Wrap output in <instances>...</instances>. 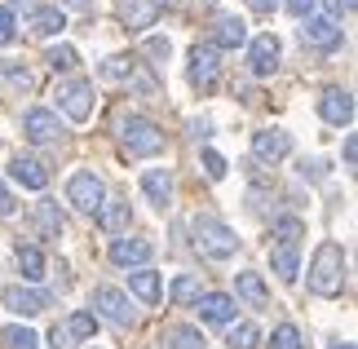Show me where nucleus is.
<instances>
[{
  "instance_id": "nucleus-6",
  "label": "nucleus",
  "mask_w": 358,
  "mask_h": 349,
  "mask_svg": "<svg viewBox=\"0 0 358 349\" xmlns=\"http://www.w3.org/2000/svg\"><path fill=\"white\" fill-rule=\"evenodd\" d=\"M190 85L199 93H213L217 89V76H222V49L217 45H195L190 49Z\"/></svg>"
},
{
  "instance_id": "nucleus-48",
  "label": "nucleus",
  "mask_w": 358,
  "mask_h": 349,
  "mask_svg": "<svg viewBox=\"0 0 358 349\" xmlns=\"http://www.w3.org/2000/svg\"><path fill=\"white\" fill-rule=\"evenodd\" d=\"M18 5H27V9H36V0H18Z\"/></svg>"
},
{
  "instance_id": "nucleus-19",
  "label": "nucleus",
  "mask_w": 358,
  "mask_h": 349,
  "mask_svg": "<svg viewBox=\"0 0 358 349\" xmlns=\"http://www.w3.org/2000/svg\"><path fill=\"white\" fill-rule=\"evenodd\" d=\"M142 190H146V199L164 213V208L173 204V177H169V169H146L142 173Z\"/></svg>"
},
{
  "instance_id": "nucleus-30",
  "label": "nucleus",
  "mask_w": 358,
  "mask_h": 349,
  "mask_svg": "<svg viewBox=\"0 0 358 349\" xmlns=\"http://www.w3.org/2000/svg\"><path fill=\"white\" fill-rule=\"evenodd\" d=\"M36 221H40V230H45L49 239H58V234H62V213H58V204H53V199H40L36 204Z\"/></svg>"
},
{
  "instance_id": "nucleus-16",
  "label": "nucleus",
  "mask_w": 358,
  "mask_h": 349,
  "mask_svg": "<svg viewBox=\"0 0 358 349\" xmlns=\"http://www.w3.org/2000/svg\"><path fill=\"white\" fill-rule=\"evenodd\" d=\"M287 150H292V137H287L283 129H257L252 133V155L257 159H283L287 155Z\"/></svg>"
},
{
  "instance_id": "nucleus-3",
  "label": "nucleus",
  "mask_w": 358,
  "mask_h": 349,
  "mask_svg": "<svg viewBox=\"0 0 358 349\" xmlns=\"http://www.w3.org/2000/svg\"><path fill=\"white\" fill-rule=\"evenodd\" d=\"M120 142H124V150H129L133 159H150V155L164 150V133L146 115H124L120 120Z\"/></svg>"
},
{
  "instance_id": "nucleus-44",
  "label": "nucleus",
  "mask_w": 358,
  "mask_h": 349,
  "mask_svg": "<svg viewBox=\"0 0 358 349\" xmlns=\"http://www.w3.org/2000/svg\"><path fill=\"white\" fill-rule=\"evenodd\" d=\"M49 341H53V349H66V332H62V327H53V336H49Z\"/></svg>"
},
{
  "instance_id": "nucleus-7",
  "label": "nucleus",
  "mask_w": 358,
  "mask_h": 349,
  "mask_svg": "<svg viewBox=\"0 0 358 349\" xmlns=\"http://www.w3.org/2000/svg\"><path fill=\"white\" fill-rule=\"evenodd\" d=\"M93 310H98L106 323H115V327H133L137 323V310L129 305V297H124L120 287H111V283L93 287Z\"/></svg>"
},
{
  "instance_id": "nucleus-1",
  "label": "nucleus",
  "mask_w": 358,
  "mask_h": 349,
  "mask_svg": "<svg viewBox=\"0 0 358 349\" xmlns=\"http://www.w3.org/2000/svg\"><path fill=\"white\" fill-rule=\"evenodd\" d=\"M190 234H195L199 257H208V261H230V257L239 252V234L230 230L222 217L195 213V221H190Z\"/></svg>"
},
{
  "instance_id": "nucleus-32",
  "label": "nucleus",
  "mask_w": 358,
  "mask_h": 349,
  "mask_svg": "<svg viewBox=\"0 0 358 349\" xmlns=\"http://www.w3.org/2000/svg\"><path fill=\"white\" fill-rule=\"evenodd\" d=\"M226 345H230V349H257V345H261V332H257L252 323H230Z\"/></svg>"
},
{
  "instance_id": "nucleus-45",
  "label": "nucleus",
  "mask_w": 358,
  "mask_h": 349,
  "mask_svg": "<svg viewBox=\"0 0 358 349\" xmlns=\"http://www.w3.org/2000/svg\"><path fill=\"white\" fill-rule=\"evenodd\" d=\"M58 5H62V9H85L89 0H58Z\"/></svg>"
},
{
  "instance_id": "nucleus-25",
  "label": "nucleus",
  "mask_w": 358,
  "mask_h": 349,
  "mask_svg": "<svg viewBox=\"0 0 358 349\" xmlns=\"http://www.w3.org/2000/svg\"><path fill=\"white\" fill-rule=\"evenodd\" d=\"M217 45H226V49L248 45V22H243V18H230V13H222V18H217Z\"/></svg>"
},
{
  "instance_id": "nucleus-10",
  "label": "nucleus",
  "mask_w": 358,
  "mask_h": 349,
  "mask_svg": "<svg viewBox=\"0 0 358 349\" xmlns=\"http://www.w3.org/2000/svg\"><path fill=\"white\" fill-rule=\"evenodd\" d=\"M111 257L115 265H124V270H142V265L155 257V243L150 239H129V234H120V239H111Z\"/></svg>"
},
{
  "instance_id": "nucleus-26",
  "label": "nucleus",
  "mask_w": 358,
  "mask_h": 349,
  "mask_svg": "<svg viewBox=\"0 0 358 349\" xmlns=\"http://www.w3.org/2000/svg\"><path fill=\"white\" fill-rule=\"evenodd\" d=\"M129 287H133V297H137V301H146V305H155V301H159V274H155V270H146V265L129 274Z\"/></svg>"
},
{
  "instance_id": "nucleus-47",
  "label": "nucleus",
  "mask_w": 358,
  "mask_h": 349,
  "mask_svg": "<svg viewBox=\"0 0 358 349\" xmlns=\"http://www.w3.org/2000/svg\"><path fill=\"white\" fill-rule=\"evenodd\" d=\"M327 349H354V345L350 341H336V345H327Z\"/></svg>"
},
{
  "instance_id": "nucleus-22",
  "label": "nucleus",
  "mask_w": 358,
  "mask_h": 349,
  "mask_svg": "<svg viewBox=\"0 0 358 349\" xmlns=\"http://www.w3.org/2000/svg\"><path fill=\"white\" fill-rule=\"evenodd\" d=\"M270 265H274V274H279L283 283H296V274H301L296 243H274V248H270Z\"/></svg>"
},
{
  "instance_id": "nucleus-34",
  "label": "nucleus",
  "mask_w": 358,
  "mask_h": 349,
  "mask_svg": "<svg viewBox=\"0 0 358 349\" xmlns=\"http://www.w3.org/2000/svg\"><path fill=\"white\" fill-rule=\"evenodd\" d=\"M270 349H306V341H301V332L292 323H283L270 332Z\"/></svg>"
},
{
  "instance_id": "nucleus-36",
  "label": "nucleus",
  "mask_w": 358,
  "mask_h": 349,
  "mask_svg": "<svg viewBox=\"0 0 358 349\" xmlns=\"http://www.w3.org/2000/svg\"><path fill=\"white\" fill-rule=\"evenodd\" d=\"M274 234H279V243H296L301 234H306V226H301L296 217H283L279 226H274Z\"/></svg>"
},
{
  "instance_id": "nucleus-41",
  "label": "nucleus",
  "mask_w": 358,
  "mask_h": 349,
  "mask_svg": "<svg viewBox=\"0 0 358 349\" xmlns=\"http://www.w3.org/2000/svg\"><path fill=\"white\" fill-rule=\"evenodd\" d=\"M358 164V137H345V169Z\"/></svg>"
},
{
  "instance_id": "nucleus-8",
  "label": "nucleus",
  "mask_w": 358,
  "mask_h": 349,
  "mask_svg": "<svg viewBox=\"0 0 358 349\" xmlns=\"http://www.w3.org/2000/svg\"><path fill=\"white\" fill-rule=\"evenodd\" d=\"M22 137H27V142H36V146H49V142H58V137H62V120L53 115V111H45V106H31L22 115Z\"/></svg>"
},
{
  "instance_id": "nucleus-29",
  "label": "nucleus",
  "mask_w": 358,
  "mask_h": 349,
  "mask_svg": "<svg viewBox=\"0 0 358 349\" xmlns=\"http://www.w3.org/2000/svg\"><path fill=\"white\" fill-rule=\"evenodd\" d=\"M0 341H5L9 349H40V336L31 327H22V323H9V327H0Z\"/></svg>"
},
{
  "instance_id": "nucleus-21",
  "label": "nucleus",
  "mask_w": 358,
  "mask_h": 349,
  "mask_svg": "<svg viewBox=\"0 0 358 349\" xmlns=\"http://www.w3.org/2000/svg\"><path fill=\"white\" fill-rule=\"evenodd\" d=\"M129 221H133V208L124 204V199H106L98 208V226L106 234H124V230H129Z\"/></svg>"
},
{
  "instance_id": "nucleus-24",
  "label": "nucleus",
  "mask_w": 358,
  "mask_h": 349,
  "mask_svg": "<svg viewBox=\"0 0 358 349\" xmlns=\"http://www.w3.org/2000/svg\"><path fill=\"white\" fill-rule=\"evenodd\" d=\"M235 287H239V297H243L248 305H257V310H266V305H270V287L261 283V274H252V270H243V274L235 278Z\"/></svg>"
},
{
  "instance_id": "nucleus-4",
  "label": "nucleus",
  "mask_w": 358,
  "mask_h": 349,
  "mask_svg": "<svg viewBox=\"0 0 358 349\" xmlns=\"http://www.w3.org/2000/svg\"><path fill=\"white\" fill-rule=\"evenodd\" d=\"M53 97H58V111L66 120H76V124H85L93 115V85L89 80H58V89H53Z\"/></svg>"
},
{
  "instance_id": "nucleus-39",
  "label": "nucleus",
  "mask_w": 358,
  "mask_h": 349,
  "mask_svg": "<svg viewBox=\"0 0 358 349\" xmlns=\"http://www.w3.org/2000/svg\"><path fill=\"white\" fill-rule=\"evenodd\" d=\"M13 40V9H0V45Z\"/></svg>"
},
{
  "instance_id": "nucleus-20",
  "label": "nucleus",
  "mask_w": 358,
  "mask_h": 349,
  "mask_svg": "<svg viewBox=\"0 0 358 349\" xmlns=\"http://www.w3.org/2000/svg\"><path fill=\"white\" fill-rule=\"evenodd\" d=\"M159 345H169V349H203L208 341H203V332L190 327V323H169L159 332Z\"/></svg>"
},
{
  "instance_id": "nucleus-42",
  "label": "nucleus",
  "mask_w": 358,
  "mask_h": 349,
  "mask_svg": "<svg viewBox=\"0 0 358 349\" xmlns=\"http://www.w3.org/2000/svg\"><path fill=\"white\" fill-rule=\"evenodd\" d=\"M13 213V194L5 190V181H0V217H9Z\"/></svg>"
},
{
  "instance_id": "nucleus-37",
  "label": "nucleus",
  "mask_w": 358,
  "mask_h": 349,
  "mask_svg": "<svg viewBox=\"0 0 358 349\" xmlns=\"http://www.w3.org/2000/svg\"><path fill=\"white\" fill-rule=\"evenodd\" d=\"M203 173H208L213 181H222L226 177V159L217 155V150H203Z\"/></svg>"
},
{
  "instance_id": "nucleus-38",
  "label": "nucleus",
  "mask_w": 358,
  "mask_h": 349,
  "mask_svg": "<svg viewBox=\"0 0 358 349\" xmlns=\"http://www.w3.org/2000/svg\"><path fill=\"white\" fill-rule=\"evenodd\" d=\"M283 5H287L292 18H310V13H314V0H283Z\"/></svg>"
},
{
  "instance_id": "nucleus-35",
  "label": "nucleus",
  "mask_w": 358,
  "mask_h": 349,
  "mask_svg": "<svg viewBox=\"0 0 358 349\" xmlns=\"http://www.w3.org/2000/svg\"><path fill=\"white\" fill-rule=\"evenodd\" d=\"M45 62L53 66V71H71V66H76L80 58H76V49H71V45H49V53H45Z\"/></svg>"
},
{
  "instance_id": "nucleus-33",
  "label": "nucleus",
  "mask_w": 358,
  "mask_h": 349,
  "mask_svg": "<svg viewBox=\"0 0 358 349\" xmlns=\"http://www.w3.org/2000/svg\"><path fill=\"white\" fill-rule=\"evenodd\" d=\"M0 76H5V80H9L13 89H22V93H31V89H36V76L27 71V66H18V62H9V58L0 62Z\"/></svg>"
},
{
  "instance_id": "nucleus-9",
  "label": "nucleus",
  "mask_w": 358,
  "mask_h": 349,
  "mask_svg": "<svg viewBox=\"0 0 358 349\" xmlns=\"http://www.w3.org/2000/svg\"><path fill=\"white\" fill-rule=\"evenodd\" d=\"M0 305H5L9 314H18V318H36V314L49 310V297L36 292V287H5L0 292Z\"/></svg>"
},
{
  "instance_id": "nucleus-5",
  "label": "nucleus",
  "mask_w": 358,
  "mask_h": 349,
  "mask_svg": "<svg viewBox=\"0 0 358 349\" xmlns=\"http://www.w3.org/2000/svg\"><path fill=\"white\" fill-rule=\"evenodd\" d=\"M66 199H71L80 213H98L106 204V181L93 169H80V173H71V181H66Z\"/></svg>"
},
{
  "instance_id": "nucleus-28",
  "label": "nucleus",
  "mask_w": 358,
  "mask_h": 349,
  "mask_svg": "<svg viewBox=\"0 0 358 349\" xmlns=\"http://www.w3.org/2000/svg\"><path fill=\"white\" fill-rule=\"evenodd\" d=\"M169 297H173L177 305H195V301L203 297V287H199V278H195V274H177V278H173V287H169Z\"/></svg>"
},
{
  "instance_id": "nucleus-12",
  "label": "nucleus",
  "mask_w": 358,
  "mask_h": 349,
  "mask_svg": "<svg viewBox=\"0 0 358 349\" xmlns=\"http://www.w3.org/2000/svg\"><path fill=\"white\" fill-rule=\"evenodd\" d=\"M195 310H199L203 323H213V327L235 323V297H230V292H203V297L195 301Z\"/></svg>"
},
{
  "instance_id": "nucleus-49",
  "label": "nucleus",
  "mask_w": 358,
  "mask_h": 349,
  "mask_svg": "<svg viewBox=\"0 0 358 349\" xmlns=\"http://www.w3.org/2000/svg\"><path fill=\"white\" fill-rule=\"evenodd\" d=\"M85 349H102V345H85Z\"/></svg>"
},
{
  "instance_id": "nucleus-13",
  "label": "nucleus",
  "mask_w": 358,
  "mask_h": 349,
  "mask_svg": "<svg viewBox=\"0 0 358 349\" xmlns=\"http://www.w3.org/2000/svg\"><path fill=\"white\" fill-rule=\"evenodd\" d=\"M319 115L327 124H336V129H350V124H354V97H350V89H323Z\"/></svg>"
},
{
  "instance_id": "nucleus-14",
  "label": "nucleus",
  "mask_w": 358,
  "mask_h": 349,
  "mask_svg": "<svg viewBox=\"0 0 358 349\" xmlns=\"http://www.w3.org/2000/svg\"><path fill=\"white\" fill-rule=\"evenodd\" d=\"M301 45H310V49H336L341 45V27L336 18H301Z\"/></svg>"
},
{
  "instance_id": "nucleus-27",
  "label": "nucleus",
  "mask_w": 358,
  "mask_h": 349,
  "mask_svg": "<svg viewBox=\"0 0 358 349\" xmlns=\"http://www.w3.org/2000/svg\"><path fill=\"white\" fill-rule=\"evenodd\" d=\"M66 336H76V341H93V336H98V314H93V310H80V314H71V318H66Z\"/></svg>"
},
{
  "instance_id": "nucleus-11",
  "label": "nucleus",
  "mask_w": 358,
  "mask_h": 349,
  "mask_svg": "<svg viewBox=\"0 0 358 349\" xmlns=\"http://www.w3.org/2000/svg\"><path fill=\"white\" fill-rule=\"evenodd\" d=\"M279 53H283V45H279V36H257L252 45H248V66H252V76H274L279 71Z\"/></svg>"
},
{
  "instance_id": "nucleus-2",
  "label": "nucleus",
  "mask_w": 358,
  "mask_h": 349,
  "mask_svg": "<svg viewBox=\"0 0 358 349\" xmlns=\"http://www.w3.org/2000/svg\"><path fill=\"white\" fill-rule=\"evenodd\" d=\"M345 287V252L341 243H319L314 248V261H310V292L314 297H341Z\"/></svg>"
},
{
  "instance_id": "nucleus-15",
  "label": "nucleus",
  "mask_w": 358,
  "mask_h": 349,
  "mask_svg": "<svg viewBox=\"0 0 358 349\" xmlns=\"http://www.w3.org/2000/svg\"><path fill=\"white\" fill-rule=\"evenodd\" d=\"M9 177L18 181L22 190H45L49 186V169H45V159H36V155H13L9 159Z\"/></svg>"
},
{
  "instance_id": "nucleus-46",
  "label": "nucleus",
  "mask_w": 358,
  "mask_h": 349,
  "mask_svg": "<svg viewBox=\"0 0 358 349\" xmlns=\"http://www.w3.org/2000/svg\"><path fill=\"white\" fill-rule=\"evenodd\" d=\"M332 9H341V13H350V9H354V0H332Z\"/></svg>"
},
{
  "instance_id": "nucleus-40",
  "label": "nucleus",
  "mask_w": 358,
  "mask_h": 349,
  "mask_svg": "<svg viewBox=\"0 0 358 349\" xmlns=\"http://www.w3.org/2000/svg\"><path fill=\"white\" fill-rule=\"evenodd\" d=\"M169 40H164V36H155V40H146V53H150V58H169Z\"/></svg>"
},
{
  "instance_id": "nucleus-18",
  "label": "nucleus",
  "mask_w": 358,
  "mask_h": 349,
  "mask_svg": "<svg viewBox=\"0 0 358 349\" xmlns=\"http://www.w3.org/2000/svg\"><path fill=\"white\" fill-rule=\"evenodd\" d=\"M120 18L129 31H146V27H155L159 18V5L155 0H120Z\"/></svg>"
},
{
  "instance_id": "nucleus-31",
  "label": "nucleus",
  "mask_w": 358,
  "mask_h": 349,
  "mask_svg": "<svg viewBox=\"0 0 358 349\" xmlns=\"http://www.w3.org/2000/svg\"><path fill=\"white\" fill-rule=\"evenodd\" d=\"M137 76V58H129V53H115V58L102 62V80H133Z\"/></svg>"
},
{
  "instance_id": "nucleus-23",
  "label": "nucleus",
  "mask_w": 358,
  "mask_h": 349,
  "mask_svg": "<svg viewBox=\"0 0 358 349\" xmlns=\"http://www.w3.org/2000/svg\"><path fill=\"white\" fill-rule=\"evenodd\" d=\"M18 270H22V278L27 283H40V278H45V252H40L36 243H18Z\"/></svg>"
},
{
  "instance_id": "nucleus-17",
  "label": "nucleus",
  "mask_w": 358,
  "mask_h": 349,
  "mask_svg": "<svg viewBox=\"0 0 358 349\" xmlns=\"http://www.w3.org/2000/svg\"><path fill=\"white\" fill-rule=\"evenodd\" d=\"M62 27H66V13L53 5V9H31L27 13V31H31L36 40H53V36H62Z\"/></svg>"
},
{
  "instance_id": "nucleus-43",
  "label": "nucleus",
  "mask_w": 358,
  "mask_h": 349,
  "mask_svg": "<svg viewBox=\"0 0 358 349\" xmlns=\"http://www.w3.org/2000/svg\"><path fill=\"white\" fill-rule=\"evenodd\" d=\"M248 5H252V9H257V13H270V9H274V5H279V0H248Z\"/></svg>"
}]
</instances>
